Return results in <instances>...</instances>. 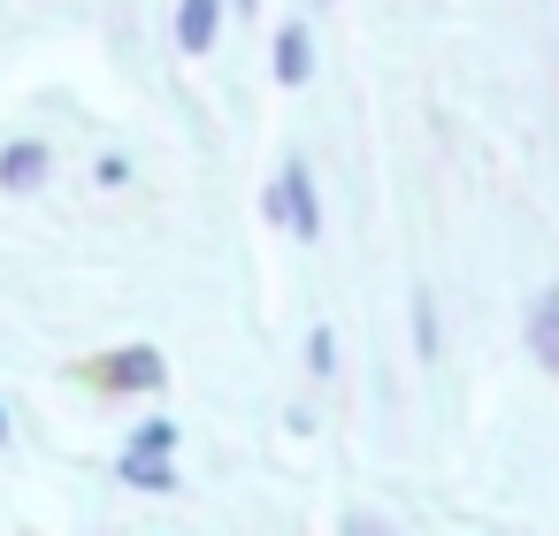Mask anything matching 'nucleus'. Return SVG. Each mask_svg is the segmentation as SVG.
<instances>
[{"label":"nucleus","instance_id":"f257e3e1","mask_svg":"<svg viewBox=\"0 0 559 536\" xmlns=\"http://www.w3.org/2000/svg\"><path fill=\"white\" fill-rule=\"evenodd\" d=\"M116 475H123L131 490H177V421H169V414H154V421L123 444Z\"/></svg>","mask_w":559,"mask_h":536},{"label":"nucleus","instance_id":"f03ea898","mask_svg":"<svg viewBox=\"0 0 559 536\" xmlns=\"http://www.w3.org/2000/svg\"><path fill=\"white\" fill-rule=\"evenodd\" d=\"M269 223L276 230H292V238H322V200H314V177H307V162H284L276 169V184H269Z\"/></svg>","mask_w":559,"mask_h":536},{"label":"nucleus","instance_id":"7ed1b4c3","mask_svg":"<svg viewBox=\"0 0 559 536\" xmlns=\"http://www.w3.org/2000/svg\"><path fill=\"white\" fill-rule=\"evenodd\" d=\"M93 383L100 391H162L169 383V360L154 345H116L108 360H93Z\"/></svg>","mask_w":559,"mask_h":536},{"label":"nucleus","instance_id":"20e7f679","mask_svg":"<svg viewBox=\"0 0 559 536\" xmlns=\"http://www.w3.org/2000/svg\"><path fill=\"white\" fill-rule=\"evenodd\" d=\"M47 177H55V146L47 139H9L0 146V192H47Z\"/></svg>","mask_w":559,"mask_h":536},{"label":"nucleus","instance_id":"39448f33","mask_svg":"<svg viewBox=\"0 0 559 536\" xmlns=\"http://www.w3.org/2000/svg\"><path fill=\"white\" fill-rule=\"evenodd\" d=\"M269 70H276V85H292V93H299V85L314 78V39H307L299 24H284V32H276V55H269Z\"/></svg>","mask_w":559,"mask_h":536},{"label":"nucleus","instance_id":"423d86ee","mask_svg":"<svg viewBox=\"0 0 559 536\" xmlns=\"http://www.w3.org/2000/svg\"><path fill=\"white\" fill-rule=\"evenodd\" d=\"M223 32V0H177V47L185 55H207Z\"/></svg>","mask_w":559,"mask_h":536},{"label":"nucleus","instance_id":"0eeeda50","mask_svg":"<svg viewBox=\"0 0 559 536\" xmlns=\"http://www.w3.org/2000/svg\"><path fill=\"white\" fill-rule=\"evenodd\" d=\"M528 353L559 376V284H551V291H536V307H528Z\"/></svg>","mask_w":559,"mask_h":536},{"label":"nucleus","instance_id":"6e6552de","mask_svg":"<svg viewBox=\"0 0 559 536\" xmlns=\"http://www.w3.org/2000/svg\"><path fill=\"white\" fill-rule=\"evenodd\" d=\"M414 345H421V360H437V307H429V291H414Z\"/></svg>","mask_w":559,"mask_h":536},{"label":"nucleus","instance_id":"1a4fd4ad","mask_svg":"<svg viewBox=\"0 0 559 536\" xmlns=\"http://www.w3.org/2000/svg\"><path fill=\"white\" fill-rule=\"evenodd\" d=\"M307 368H314V376H330V368H337V337H330V330H314V337H307Z\"/></svg>","mask_w":559,"mask_h":536},{"label":"nucleus","instance_id":"9d476101","mask_svg":"<svg viewBox=\"0 0 559 536\" xmlns=\"http://www.w3.org/2000/svg\"><path fill=\"white\" fill-rule=\"evenodd\" d=\"M93 177H100V184H131V162H123V154H100V169H93Z\"/></svg>","mask_w":559,"mask_h":536},{"label":"nucleus","instance_id":"9b49d317","mask_svg":"<svg viewBox=\"0 0 559 536\" xmlns=\"http://www.w3.org/2000/svg\"><path fill=\"white\" fill-rule=\"evenodd\" d=\"M0 444H9V406H0Z\"/></svg>","mask_w":559,"mask_h":536},{"label":"nucleus","instance_id":"f8f14e48","mask_svg":"<svg viewBox=\"0 0 559 536\" xmlns=\"http://www.w3.org/2000/svg\"><path fill=\"white\" fill-rule=\"evenodd\" d=\"M253 9H261V0H238V16H253Z\"/></svg>","mask_w":559,"mask_h":536}]
</instances>
